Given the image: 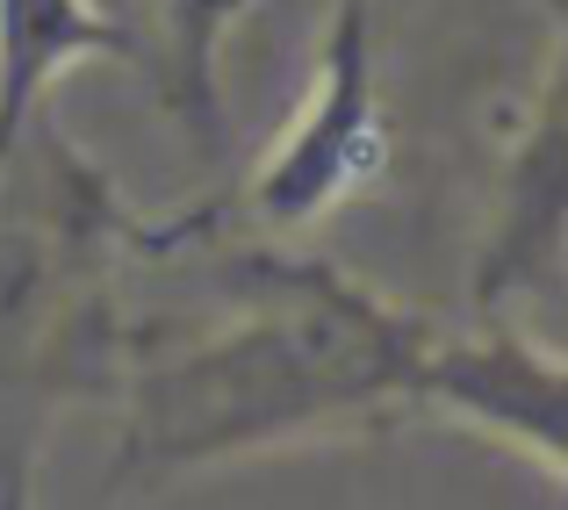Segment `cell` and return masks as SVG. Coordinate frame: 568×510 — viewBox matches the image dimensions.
Listing matches in <instances>:
<instances>
[{
    "label": "cell",
    "mask_w": 568,
    "mask_h": 510,
    "mask_svg": "<svg viewBox=\"0 0 568 510\" xmlns=\"http://www.w3.org/2000/svg\"><path fill=\"white\" fill-rule=\"evenodd\" d=\"M425 338L353 295H324L310 317H274L152 374L130 410L123 475H181L361 425L388 402H425Z\"/></svg>",
    "instance_id": "1"
}]
</instances>
